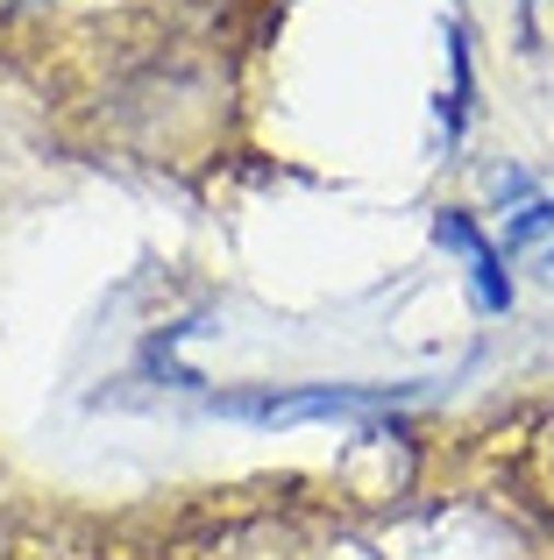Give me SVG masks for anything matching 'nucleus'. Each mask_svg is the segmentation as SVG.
I'll return each instance as SVG.
<instances>
[{"label":"nucleus","instance_id":"obj_2","mask_svg":"<svg viewBox=\"0 0 554 560\" xmlns=\"http://www.w3.org/2000/svg\"><path fill=\"white\" fill-rule=\"evenodd\" d=\"M391 390H291V397H221V411L228 419L277 425V419H313V411H370Z\"/></svg>","mask_w":554,"mask_h":560},{"label":"nucleus","instance_id":"obj_5","mask_svg":"<svg viewBox=\"0 0 554 560\" xmlns=\"http://www.w3.org/2000/svg\"><path fill=\"white\" fill-rule=\"evenodd\" d=\"M547 262H554V256H547Z\"/></svg>","mask_w":554,"mask_h":560},{"label":"nucleus","instance_id":"obj_4","mask_svg":"<svg viewBox=\"0 0 554 560\" xmlns=\"http://www.w3.org/2000/svg\"><path fill=\"white\" fill-rule=\"evenodd\" d=\"M28 8H43V0H0V14H28Z\"/></svg>","mask_w":554,"mask_h":560},{"label":"nucleus","instance_id":"obj_3","mask_svg":"<svg viewBox=\"0 0 554 560\" xmlns=\"http://www.w3.org/2000/svg\"><path fill=\"white\" fill-rule=\"evenodd\" d=\"M554 228V199H541V206H527V213L512 220V242H533V234H547Z\"/></svg>","mask_w":554,"mask_h":560},{"label":"nucleus","instance_id":"obj_1","mask_svg":"<svg viewBox=\"0 0 554 560\" xmlns=\"http://www.w3.org/2000/svg\"><path fill=\"white\" fill-rule=\"evenodd\" d=\"M434 234H441V248H455V256L470 262L476 305H484V313H505V305H512V277L498 270V248L476 234V220L470 213H441V220H434Z\"/></svg>","mask_w":554,"mask_h":560}]
</instances>
